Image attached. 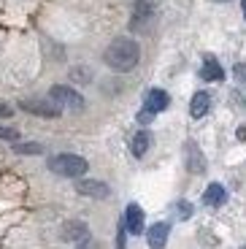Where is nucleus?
I'll list each match as a JSON object with an SVG mask.
<instances>
[{
  "mask_svg": "<svg viewBox=\"0 0 246 249\" xmlns=\"http://www.w3.org/2000/svg\"><path fill=\"white\" fill-rule=\"evenodd\" d=\"M105 65L114 71H133L138 65V57H141V49L133 38H117L111 41V46L105 49Z\"/></svg>",
  "mask_w": 246,
  "mask_h": 249,
  "instance_id": "1",
  "label": "nucleus"
},
{
  "mask_svg": "<svg viewBox=\"0 0 246 249\" xmlns=\"http://www.w3.org/2000/svg\"><path fill=\"white\" fill-rule=\"evenodd\" d=\"M87 160L79 155H54L49 160V171L57 176H68V179H79L87 174Z\"/></svg>",
  "mask_w": 246,
  "mask_h": 249,
  "instance_id": "2",
  "label": "nucleus"
},
{
  "mask_svg": "<svg viewBox=\"0 0 246 249\" xmlns=\"http://www.w3.org/2000/svg\"><path fill=\"white\" fill-rule=\"evenodd\" d=\"M49 98L54 100L60 108H73V111H79V108H84V98H81L76 89L70 87H62V84H57V87H52Z\"/></svg>",
  "mask_w": 246,
  "mask_h": 249,
  "instance_id": "3",
  "label": "nucleus"
},
{
  "mask_svg": "<svg viewBox=\"0 0 246 249\" xmlns=\"http://www.w3.org/2000/svg\"><path fill=\"white\" fill-rule=\"evenodd\" d=\"M19 106L25 108V111H30V114H38V117H49V119H54V117H60V106H57L54 100H22Z\"/></svg>",
  "mask_w": 246,
  "mask_h": 249,
  "instance_id": "4",
  "label": "nucleus"
},
{
  "mask_svg": "<svg viewBox=\"0 0 246 249\" xmlns=\"http://www.w3.org/2000/svg\"><path fill=\"white\" fill-rule=\"evenodd\" d=\"M124 228H127L133 236H138V233H143V212L138 203H130L127 209H124Z\"/></svg>",
  "mask_w": 246,
  "mask_h": 249,
  "instance_id": "5",
  "label": "nucleus"
},
{
  "mask_svg": "<svg viewBox=\"0 0 246 249\" xmlns=\"http://www.w3.org/2000/svg\"><path fill=\"white\" fill-rule=\"evenodd\" d=\"M76 193L87 195V198H108V187L95 179H81V181H76Z\"/></svg>",
  "mask_w": 246,
  "mask_h": 249,
  "instance_id": "6",
  "label": "nucleus"
},
{
  "mask_svg": "<svg viewBox=\"0 0 246 249\" xmlns=\"http://www.w3.org/2000/svg\"><path fill=\"white\" fill-rule=\"evenodd\" d=\"M168 233H171V228H168L165 222H154L152 228L146 231V241L152 249H162L168 244Z\"/></svg>",
  "mask_w": 246,
  "mask_h": 249,
  "instance_id": "7",
  "label": "nucleus"
},
{
  "mask_svg": "<svg viewBox=\"0 0 246 249\" xmlns=\"http://www.w3.org/2000/svg\"><path fill=\"white\" fill-rule=\"evenodd\" d=\"M152 14H154V8H152V0H138L136 3V11H133V30H143L146 27V22L152 19Z\"/></svg>",
  "mask_w": 246,
  "mask_h": 249,
  "instance_id": "8",
  "label": "nucleus"
},
{
  "mask_svg": "<svg viewBox=\"0 0 246 249\" xmlns=\"http://www.w3.org/2000/svg\"><path fill=\"white\" fill-rule=\"evenodd\" d=\"M209 108H211V95L209 92H195V98H192V103H190V114H192V117H195V119L206 117Z\"/></svg>",
  "mask_w": 246,
  "mask_h": 249,
  "instance_id": "9",
  "label": "nucleus"
},
{
  "mask_svg": "<svg viewBox=\"0 0 246 249\" xmlns=\"http://www.w3.org/2000/svg\"><path fill=\"white\" fill-rule=\"evenodd\" d=\"M62 236H65V241H87L89 238V231H87L84 222H68L65 228H62Z\"/></svg>",
  "mask_w": 246,
  "mask_h": 249,
  "instance_id": "10",
  "label": "nucleus"
},
{
  "mask_svg": "<svg viewBox=\"0 0 246 249\" xmlns=\"http://www.w3.org/2000/svg\"><path fill=\"white\" fill-rule=\"evenodd\" d=\"M225 200H228V193H225V187L222 184L214 181V184L206 187V193H203V203L206 206H222Z\"/></svg>",
  "mask_w": 246,
  "mask_h": 249,
  "instance_id": "11",
  "label": "nucleus"
},
{
  "mask_svg": "<svg viewBox=\"0 0 246 249\" xmlns=\"http://www.w3.org/2000/svg\"><path fill=\"white\" fill-rule=\"evenodd\" d=\"M146 108L154 114H160L168 108V92H162V89H149L146 95Z\"/></svg>",
  "mask_w": 246,
  "mask_h": 249,
  "instance_id": "12",
  "label": "nucleus"
},
{
  "mask_svg": "<svg viewBox=\"0 0 246 249\" xmlns=\"http://www.w3.org/2000/svg\"><path fill=\"white\" fill-rule=\"evenodd\" d=\"M200 76H203L206 81H222L225 79V71H222V65L214 60V57H206L203 68H200Z\"/></svg>",
  "mask_w": 246,
  "mask_h": 249,
  "instance_id": "13",
  "label": "nucleus"
},
{
  "mask_svg": "<svg viewBox=\"0 0 246 249\" xmlns=\"http://www.w3.org/2000/svg\"><path fill=\"white\" fill-rule=\"evenodd\" d=\"M149 143H152V136H149L146 130H141V133H136V136H133L130 149H133V155H136V157H143V155H146V149H149Z\"/></svg>",
  "mask_w": 246,
  "mask_h": 249,
  "instance_id": "14",
  "label": "nucleus"
},
{
  "mask_svg": "<svg viewBox=\"0 0 246 249\" xmlns=\"http://www.w3.org/2000/svg\"><path fill=\"white\" fill-rule=\"evenodd\" d=\"M187 152H190V155H192V160H187V162H190V168L195 171V174H200V171L206 168L203 157H200V149H197L195 143H187Z\"/></svg>",
  "mask_w": 246,
  "mask_h": 249,
  "instance_id": "15",
  "label": "nucleus"
},
{
  "mask_svg": "<svg viewBox=\"0 0 246 249\" xmlns=\"http://www.w3.org/2000/svg\"><path fill=\"white\" fill-rule=\"evenodd\" d=\"M14 152H19V155H38V152H41V146H38V143H17V146H14Z\"/></svg>",
  "mask_w": 246,
  "mask_h": 249,
  "instance_id": "16",
  "label": "nucleus"
},
{
  "mask_svg": "<svg viewBox=\"0 0 246 249\" xmlns=\"http://www.w3.org/2000/svg\"><path fill=\"white\" fill-rule=\"evenodd\" d=\"M0 138H3V141H17L19 130H14V127H0Z\"/></svg>",
  "mask_w": 246,
  "mask_h": 249,
  "instance_id": "17",
  "label": "nucleus"
},
{
  "mask_svg": "<svg viewBox=\"0 0 246 249\" xmlns=\"http://www.w3.org/2000/svg\"><path fill=\"white\" fill-rule=\"evenodd\" d=\"M176 209H178V214H181V219H187V217L192 214V206H190V203H184V200H178Z\"/></svg>",
  "mask_w": 246,
  "mask_h": 249,
  "instance_id": "18",
  "label": "nucleus"
},
{
  "mask_svg": "<svg viewBox=\"0 0 246 249\" xmlns=\"http://www.w3.org/2000/svg\"><path fill=\"white\" fill-rule=\"evenodd\" d=\"M154 119V111H149V108H143L141 114H138V122H143V124H149Z\"/></svg>",
  "mask_w": 246,
  "mask_h": 249,
  "instance_id": "19",
  "label": "nucleus"
},
{
  "mask_svg": "<svg viewBox=\"0 0 246 249\" xmlns=\"http://www.w3.org/2000/svg\"><path fill=\"white\" fill-rule=\"evenodd\" d=\"M0 117H11V108L3 106V103H0Z\"/></svg>",
  "mask_w": 246,
  "mask_h": 249,
  "instance_id": "20",
  "label": "nucleus"
},
{
  "mask_svg": "<svg viewBox=\"0 0 246 249\" xmlns=\"http://www.w3.org/2000/svg\"><path fill=\"white\" fill-rule=\"evenodd\" d=\"M244 17H246V0H244Z\"/></svg>",
  "mask_w": 246,
  "mask_h": 249,
  "instance_id": "21",
  "label": "nucleus"
}]
</instances>
